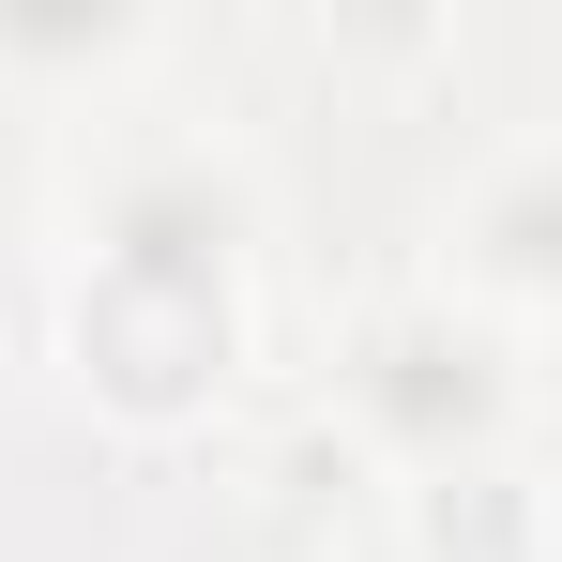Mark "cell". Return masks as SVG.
Segmentation results:
<instances>
[{
	"label": "cell",
	"mask_w": 562,
	"mask_h": 562,
	"mask_svg": "<svg viewBox=\"0 0 562 562\" xmlns=\"http://www.w3.org/2000/svg\"><path fill=\"white\" fill-rule=\"evenodd\" d=\"M274 319V183L228 122L77 106L46 198V366L106 441H213L259 380Z\"/></svg>",
	"instance_id": "1"
},
{
	"label": "cell",
	"mask_w": 562,
	"mask_h": 562,
	"mask_svg": "<svg viewBox=\"0 0 562 562\" xmlns=\"http://www.w3.org/2000/svg\"><path fill=\"white\" fill-rule=\"evenodd\" d=\"M319 426L411 486V471H457V457H517L532 441V350L502 319H471L441 274H395L335 319V366H319Z\"/></svg>",
	"instance_id": "2"
},
{
	"label": "cell",
	"mask_w": 562,
	"mask_h": 562,
	"mask_svg": "<svg viewBox=\"0 0 562 562\" xmlns=\"http://www.w3.org/2000/svg\"><path fill=\"white\" fill-rule=\"evenodd\" d=\"M426 274L457 289L471 319H502L517 350L562 335V122H517V137H486V153L457 168Z\"/></svg>",
	"instance_id": "3"
},
{
	"label": "cell",
	"mask_w": 562,
	"mask_h": 562,
	"mask_svg": "<svg viewBox=\"0 0 562 562\" xmlns=\"http://www.w3.org/2000/svg\"><path fill=\"white\" fill-rule=\"evenodd\" d=\"M380 562H562V471L517 441V457H457L411 471L380 502Z\"/></svg>",
	"instance_id": "4"
},
{
	"label": "cell",
	"mask_w": 562,
	"mask_h": 562,
	"mask_svg": "<svg viewBox=\"0 0 562 562\" xmlns=\"http://www.w3.org/2000/svg\"><path fill=\"white\" fill-rule=\"evenodd\" d=\"M153 46H168V31H153V15H0V77H137V61H153Z\"/></svg>",
	"instance_id": "5"
}]
</instances>
